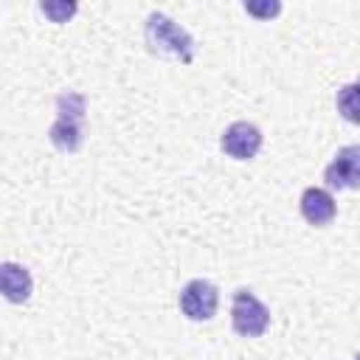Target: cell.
Masks as SVG:
<instances>
[{
  "label": "cell",
  "mask_w": 360,
  "mask_h": 360,
  "mask_svg": "<svg viewBox=\"0 0 360 360\" xmlns=\"http://www.w3.org/2000/svg\"><path fill=\"white\" fill-rule=\"evenodd\" d=\"M231 326L242 338H262L270 326V312L250 290H236L231 304Z\"/></svg>",
  "instance_id": "3957f363"
},
{
  "label": "cell",
  "mask_w": 360,
  "mask_h": 360,
  "mask_svg": "<svg viewBox=\"0 0 360 360\" xmlns=\"http://www.w3.org/2000/svg\"><path fill=\"white\" fill-rule=\"evenodd\" d=\"M146 45L152 53L180 59L183 65H188L194 59V39L174 20H169L160 11H152L146 17Z\"/></svg>",
  "instance_id": "7a4b0ae2"
},
{
  "label": "cell",
  "mask_w": 360,
  "mask_h": 360,
  "mask_svg": "<svg viewBox=\"0 0 360 360\" xmlns=\"http://www.w3.org/2000/svg\"><path fill=\"white\" fill-rule=\"evenodd\" d=\"M0 287H3V295L11 301V304H25L31 298V273L22 267V264H14V262H3L0 264Z\"/></svg>",
  "instance_id": "ba28073f"
},
{
  "label": "cell",
  "mask_w": 360,
  "mask_h": 360,
  "mask_svg": "<svg viewBox=\"0 0 360 360\" xmlns=\"http://www.w3.org/2000/svg\"><path fill=\"white\" fill-rule=\"evenodd\" d=\"M39 11L48 14L53 22H68V17L76 14V3H42Z\"/></svg>",
  "instance_id": "30bf717a"
},
{
  "label": "cell",
  "mask_w": 360,
  "mask_h": 360,
  "mask_svg": "<svg viewBox=\"0 0 360 360\" xmlns=\"http://www.w3.org/2000/svg\"><path fill=\"white\" fill-rule=\"evenodd\" d=\"M84 110L87 98L82 93H62L56 98V121L48 132L51 143L59 152H76L84 141Z\"/></svg>",
  "instance_id": "6da1fadb"
},
{
  "label": "cell",
  "mask_w": 360,
  "mask_h": 360,
  "mask_svg": "<svg viewBox=\"0 0 360 360\" xmlns=\"http://www.w3.org/2000/svg\"><path fill=\"white\" fill-rule=\"evenodd\" d=\"M217 304H219L217 287L211 281H202V278L188 281L183 287V292H180V309L191 321H208V318H214Z\"/></svg>",
  "instance_id": "5b68a950"
},
{
  "label": "cell",
  "mask_w": 360,
  "mask_h": 360,
  "mask_svg": "<svg viewBox=\"0 0 360 360\" xmlns=\"http://www.w3.org/2000/svg\"><path fill=\"white\" fill-rule=\"evenodd\" d=\"M338 112L349 121V124H360V79H354L352 84H343L338 90Z\"/></svg>",
  "instance_id": "9c48e42d"
},
{
  "label": "cell",
  "mask_w": 360,
  "mask_h": 360,
  "mask_svg": "<svg viewBox=\"0 0 360 360\" xmlns=\"http://www.w3.org/2000/svg\"><path fill=\"white\" fill-rule=\"evenodd\" d=\"M323 180H326L329 188H338V191L352 188V191H357L360 188V143L338 149L332 163L323 169Z\"/></svg>",
  "instance_id": "277c9868"
},
{
  "label": "cell",
  "mask_w": 360,
  "mask_h": 360,
  "mask_svg": "<svg viewBox=\"0 0 360 360\" xmlns=\"http://www.w3.org/2000/svg\"><path fill=\"white\" fill-rule=\"evenodd\" d=\"M219 146H222V152L231 155L233 160H250V158H256L259 149H262V132H259V127H253V124H248V121H233V124L222 132Z\"/></svg>",
  "instance_id": "8992f818"
},
{
  "label": "cell",
  "mask_w": 360,
  "mask_h": 360,
  "mask_svg": "<svg viewBox=\"0 0 360 360\" xmlns=\"http://www.w3.org/2000/svg\"><path fill=\"white\" fill-rule=\"evenodd\" d=\"M245 11L267 20V17H276L281 11V3H245Z\"/></svg>",
  "instance_id": "8fae6325"
},
{
  "label": "cell",
  "mask_w": 360,
  "mask_h": 360,
  "mask_svg": "<svg viewBox=\"0 0 360 360\" xmlns=\"http://www.w3.org/2000/svg\"><path fill=\"white\" fill-rule=\"evenodd\" d=\"M354 360H360V352H357V354H354Z\"/></svg>",
  "instance_id": "7c38bea8"
},
{
  "label": "cell",
  "mask_w": 360,
  "mask_h": 360,
  "mask_svg": "<svg viewBox=\"0 0 360 360\" xmlns=\"http://www.w3.org/2000/svg\"><path fill=\"white\" fill-rule=\"evenodd\" d=\"M338 214V205H335V197L326 191V188H318V186H309L304 188L301 194V217L309 222V225H329Z\"/></svg>",
  "instance_id": "52a82bcc"
}]
</instances>
